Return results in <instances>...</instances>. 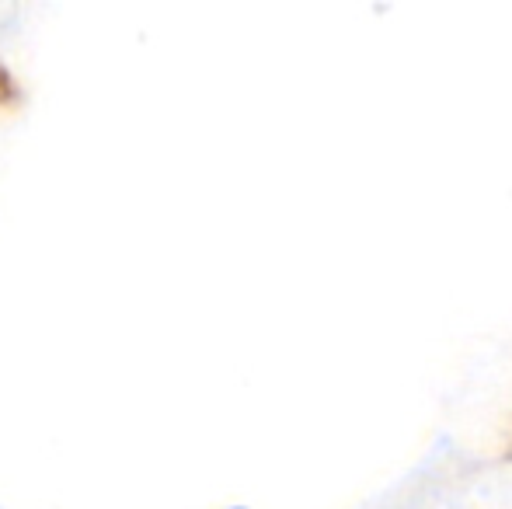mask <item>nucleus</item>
Segmentation results:
<instances>
[{
	"instance_id": "1",
	"label": "nucleus",
	"mask_w": 512,
	"mask_h": 509,
	"mask_svg": "<svg viewBox=\"0 0 512 509\" xmlns=\"http://www.w3.org/2000/svg\"><path fill=\"white\" fill-rule=\"evenodd\" d=\"M234 509H244V506H234Z\"/></svg>"
}]
</instances>
